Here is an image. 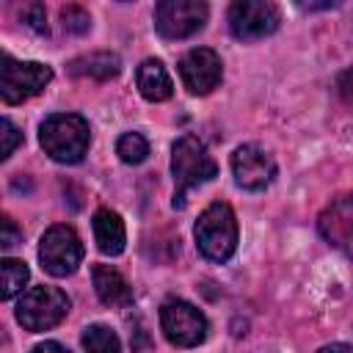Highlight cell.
<instances>
[{"label":"cell","mask_w":353,"mask_h":353,"mask_svg":"<svg viewBox=\"0 0 353 353\" xmlns=\"http://www.w3.org/2000/svg\"><path fill=\"white\" fill-rule=\"evenodd\" d=\"M83 350L85 353H121V342L110 325L94 323L83 331Z\"/></svg>","instance_id":"18"},{"label":"cell","mask_w":353,"mask_h":353,"mask_svg":"<svg viewBox=\"0 0 353 353\" xmlns=\"http://www.w3.org/2000/svg\"><path fill=\"white\" fill-rule=\"evenodd\" d=\"M91 279H94V290H97V298L105 303V306H130L132 303V287L130 281L110 265H94L91 270Z\"/></svg>","instance_id":"14"},{"label":"cell","mask_w":353,"mask_h":353,"mask_svg":"<svg viewBox=\"0 0 353 353\" xmlns=\"http://www.w3.org/2000/svg\"><path fill=\"white\" fill-rule=\"evenodd\" d=\"M83 254H85L83 251V240L69 223H55L41 234L39 262L55 279H63V276L74 273L77 265L83 262Z\"/></svg>","instance_id":"7"},{"label":"cell","mask_w":353,"mask_h":353,"mask_svg":"<svg viewBox=\"0 0 353 353\" xmlns=\"http://www.w3.org/2000/svg\"><path fill=\"white\" fill-rule=\"evenodd\" d=\"M66 314H69L66 292L58 287H50V284L30 287L17 301V320L25 331H33V334L55 328Z\"/></svg>","instance_id":"4"},{"label":"cell","mask_w":353,"mask_h":353,"mask_svg":"<svg viewBox=\"0 0 353 353\" xmlns=\"http://www.w3.org/2000/svg\"><path fill=\"white\" fill-rule=\"evenodd\" d=\"M116 154H119L121 163L138 165V163H143L146 154H149V141H146L141 132H124V135H119V141H116Z\"/></svg>","instance_id":"19"},{"label":"cell","mask_w":353,"mask_h":353,"mask_svg":"<svg viewBox=\"0 0 353 353\" xmlns=\"http://www.w3.org/2000/svg\"><path fill=\"white\" fill-rule=\"evenodd\" d=\"M28 279H30V270H28V265L22 259H14V256H3L0 259V281H3L0 298L3 301H11L14 295H19L22 287L28 284Z\"/></svg>","instance_id":"17"},{"label":"cell","mask_w":353,"mask_h":353,"mask_svg":"<svg viewBox=\"0 0 353 353\" xmlns=\"http://www.w3.org/2000/svg\"><path fill=\"white\" fill-rule=\"evenodd\" d=\"M232 176L243 190H265L276 179V160L259 143H243L232 152Z\"/></svg>","instance_id":"10"},{"label":"cell","mask_w":353,"mask_h":353,"mask_svg":"<svg viewBox=\"0 0 353 353\" xmlns=\"http://www.w3.org/2000/svg\"><path fill=\"white\" fill-rule=\"evenodd\" d=\"M30 353H72V350H69V347H63L61 342H52V339H50V342H41V345H36Z\"/></svg>","instance_id":"25"},{"label":"cell","mask_w":353,"mask_h":353,"mask_svg":"<svg viewBox=\"0 0 353 353\" xmlns=\"http://www.w3.org/2000/svg\"><path fill=\"white\" fill-rule=\"evenodd\" d=\"M121 72V58L116 52H88L69 63V74L91 77V80H110Z\"/></svg>","instance_id":"16"},{"label":"cell","mask_w":353,"mask_h":353,"mask_svg":"<svg viewBox=\"0 0 353 353\" xmlns=\"http://www.w3.org/2000/svg\"><path fill=\"white\" fill-rule=\"evenodd\" d=\"M61 19H63V30H69V33H85L91 28V17L80 6L61 8Z\"/></svg>","instance_id":"20"},{"label":"cell","mask_w":353,"mask_h":353,"mask_svg":"<svg viewBox=\"0 0 353 353\" xmlns=\"http://www.w3.org/2000/svg\"><path fill=\"white\" fill-rule=\"evenodd\" d=\"M171 176H174V207H185V196L188 190L210 182L218 176V165L212 160V154L207 152V146L185 132L174 141L171 146Z\"/></svg>","instance_id":"1"},{"label":"cell","mask_w":353,"mask_h":353,"mask_svg":"<svg viewBox=\"0 0 353 353\" xmlns=\"http://www.w3.org/2000/svg\"><path fill=\"white\" fill-rule=\"evenodd\" d=\"M39 143L55 163H80L91 143L88 121L77 113H50L39 124Z\"/></svg>","instance_id":"2"},{"label":"cell","mask_w":353,"mask_h":353,"mask_svg":"<svg viewBox=\"0 0 353 353\" xmlns=\"http://www.w3.org/2000/svg\"><path fill=\"white\" fill-rule=\"evenodd\" d=\"M91 226H94V240H97V248L105 254V256H119L124 251V243H127V232H124V221L116 210H97L94 218H91Z\"/></svg>","instance_id":"13"},{"label":"cell","mask_w":353,"mask_h":353,"mask_svg":"<svg viewBox=\"0 0 353 353\" xmlns=\"http://www.w3.org/2000/svg\"><path fill=\"white\" fill-rule=\"evenodd\" d=\"M207 17L210 8L201 0H160L154 6V30L168 41H179L199 33Z\"/></svg>","instance_id":"8"},{"label":"cell","mask_w":353,"mask_h":353,"mask_svg":"<svg viewBox=\"0 0 353 353\" xmlns=\"http://www.w3.org/2000/svg\"><path fill=\"white\" fill-rule=\"evenodd\" d=\"M0 130H3V132H0V135H3V149H0V157H3V160H8V157L14 154V149L22 143V132L17 130V124H14L11 119H3V121H0Z\"/></svg>","instance_id":"22"},{"label":"cell","mask_w":353,"mask_h":353,"mask_svg":"<svg viewBox=\"0 0 353 353\" xmlns=\"http://www.w3.org/2000/svg\"><path fill=\"white\" fill-rule=\"evenodd\" d=\"M52 80V69L39 61H17L11 55L0 58V97L6 105H19L41 94Z\"/></svg>","instance_id":"5"},{"label":"cell","mask_w":353,"mask_h":353,"mask_svg":"<svg viewBox=\"0 0 353 353\" xmlns=\"http://www.w3.org/2000/svg\"><path fill=\"white\" fill-rule=\"evenodd\" d=\"M317 232L331 248L353 259V193L325 204V210L317 215Z\"/></svg>","instance_id":"12"},{"label":"cell","mask_w":353,"mask_h":353,"mask_svg":"<svg viewBox=\"0 0 353 353\" xmlns=\"http://www.w3.org/2000/svg\"><path fill=\"white\" fill-rule=\"evenodd\" d=\"M179 77H182V85L190 94H196V97L210 94L212 88H218V83L223 77L221 55L215 50H210V47H193V50H188L179 58Z\"/></svg>","instance_id":"11"},{"label":"cell","mask_w":353,"mask_h":353,"mask_svg":"<svg viewBox=\"0 0 353 353\" xmlns=\"http://www.w3.org/2000/svg\"><path fill=\"white\" fill-rule=\"evenodd\" d=\"M22 240V232L17 229V223L8 218V215H3V232H0V248L3 251H8V248H14L17 243Z\"/></svg>","instance_id":"23"},{"label":"cell","mask_w":353,"mask_h":353,"mask_svg":"<svg viewBox=\"0 0 353 353\" xmlns=\"http://www.w3.org/2000/svg\"><path fill=\"white\" fill-rule=\"evenodd\" d=\"M281 22V11L270 0H234L229 6V30L240 41L270 36Z\"/></svg>","instance_id":"9"},{"label":"cell","mask_w":353,"mask_h":353,"mask_svg":"<svg viewBox=\"0 0 353 353\" xmlns=\"http://www.w3.org/2000/svg\"><path fill=\"white\" fill-rule=\"evenodd\" d=\"M317 353H353V347L345 342H331V345H323Z\"/></svg>","instance_id":"26"},{"label":"cell","mask_w":353,"mask_h":353,"mask_svg":"<svg viewBox=\"0 0 353 353\" xmlns=\"http://www.w3.org/2000/svg\"><path fill=\"white\" fill-rule=\"evenodd\" d=\"M160 328L174 347H196L210 334L204 312L182 298H168L160 306Z\"/></svg>","instance_id":"6"},{"label":"cell","mask_w":353,"mask_h":353,"mask_svg":"<svg viewBox=\"0 0 353 353\" xmlns=\"http://www.w3.org/2000/svg\"><path fill=\"white\" fill-rule=\"evenodd\" d=\"M196 248L210 262H226L237 251V218L226 201H212L201 210L193 226Z\"/></svg>","instance_id":"3"},{"label":"cell","mask_w":353,"mask_h":353,"mask_svg":"<svg viewBox=\"0 0 353 353\" xmlns=\"http://www.w3.org/2000/svg\"><path fill=\"white\" fill-rule=\"evenodd\" d=\"M19 19L33 30V33H47V11L41 3H28L19 11Z\"/></svg>","instance_id":"21"},{"label":"cell","mask_w":353,"mask_h":353,"mask_svg":"<svg viewBox=\"0 0 353 353\" xmlns=\"http://www.w3.org/2000/svg\"><path fill=\"white\" fill-rule=\"evenodd\" d=\"M135 83H138L141 97L149 99V102H165V99H171V94H174L171 74L165 72V66H163L157 58H146V61L138 66Z\"/></svg>","instance_id":"15"},{"label":"cell","mask_w":353,"mask_h":353,"mask_svg":"<svg viewBox=\"0 0 353 353\" xmlns=\"http://www.w3.org/2000/svg\"><path fill=\"white\" fill-rule=\"evenodd\" d=\"M339 97L347 108H353V66L339 74Z\"/></svg>","instance_id":"24"}]
</instances>
